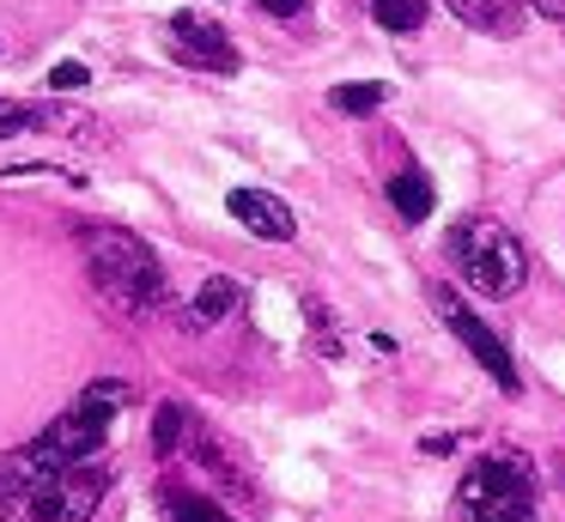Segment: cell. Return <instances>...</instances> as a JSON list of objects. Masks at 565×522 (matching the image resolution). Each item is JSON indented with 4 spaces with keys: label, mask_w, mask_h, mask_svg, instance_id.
Instances as JSON below:
<instances>
[{
    "label": "cell",
    "mask_w": 565,
    "mask_h": 522,
    "mask_svg": "<svg viewBox=\"0 0 565 522\" xmlns=\"http://www.w3.org/2000/svg\"><path fill=\"white\" fill-rule=\"evenodd\" d=\"M110 480L116 468L104 456L62 461L31 437L0 456V522H92Z\"/></svg>",
    "instance_id": "obj_1"
},
{
    "label": "cell",
    "mask_w": 565,
    "mask_h": 522,
    "mask_svg": "<svg viewBox=\"0 0 565 522\" xmlns=\"http://www.w3.org/2000/svg\"><path fill=\"white\" fill-rule=\"evenodd\" d=\"M79 249H86V274L98 286V298L110 303L128 322H152V316L171 310V279L164 262L122 225H86L79 231Z\"/></svg>",
    "instance_id": "obj_2"
},
{
    "label": "cell",
    "mask_w": 565,
    "mask_h": 522,
    "mask_svg": "<svg viewBox=\"0 0 565 522\" xmlns=\"http://www.w3.org/2000/svg\"><path fill=\"white\" fill-rule=\"evenodd\" d=\"M444 255H450L456 279H462L468 291H480V298L504 303L529 286V249L516 243L511 225H499V219H487V213L456 219L450 237H444Z\"/></svg>",
    "instance_id": "obj_3"
},
{
    "label": "cell",
    "mask_w": 565,
    "mask_h": 522,
    "mask_svg": "<svg viewBox=\"0 0 565 522\" xmlns=\"http://www.w3.org/2000/svg\"><path fill=\"white\" fill-rule=\"evenodd\" d=\"M456 510H462V522H541L529 461L516 456V449L511 456L475 461V468L462 473V486H456Z\"/></svg>",
    "instance_id": "obj_4"
},
{
    "label": "cell",
    "mask_w": 565,
    "mask_h": 522,
    "mask_svg": "<svg viewBox=\"0 0 565 522\" xmlns=\"http://www.w3.org/2000/svg\"><path fill=\"white\" fill-rule=\"evenodd\" d=\"M431 310H438V322L450 328L456 340H462L468 352H475V364L492 376V383L504 388V395H523V371H516V359H511V347H504L499 334H492L487 322H480L475 310H468L462 298H456V286H431Z\"/></svg>",
    "instance_id": "obj_5"
},
{
    "label": "cell",
    "mask_w": 565,
    "mask_h": 522,
    "mask_svg": "<svg viewBox=\"0 0 565 522\" xmlns=\"http://www.w3.org/2000/svg\"><path fill=\"white\" fill-rule=\"evenodd\" d=\"M183 456L201 468V480H207V486H220V504H256V473L244 468V456H237L213 425H201V419L189 425Z\"/></svg>",
    "instance_id": "obj_6"
},
{
    "label": "cell",
    "mask_w": 565,
    "mask_h": 522,
    "mask_svg": "<svg viewBox=\"0 0 565 522\" xmlns=\"http://www.w3.org/2000/svg\"><path fill=\"white\" fill-rule=\"evenodd\" d=\"M171 55L183 61V67H195V73H237L232 36H225L213 19H201V12H177L171 19Z\"/></svg>",
    "instance_id": "obj_7"
},
{
    "label": "cell",
    "mask_w": 565,
    "mask_h": 522,
    "mask_svg": "<svg viewBox=\"0 0 565 522\" xmlns=\"http://www.w3.org/2000/svg\"><path fill=\"white\" fill-rule=\"evenodd\" d=\"M19 134H79V140H104L98 121L79 116V109L25 104V97H0V140H19Z\"/></svg>",
    "instance_id": "obj_8"
},
{
    "label": "cell",
    "mask_w": 565,
    "mask_h": 522,
    "mask_svg": "<svg viewBox=\"0 0 565 522\" xmlns=\"http://www.w3.org/2000/svg\"><path fill=\"white\" fill-rule=\"evenodd\" d=\"M225 206H232V219L249 231V237H262V243H292L298 237L292 206H286L280 194H268V189H232Z\"/></svg>",
    "instance_id": "obj_9"
},
{
    "label": "cell",
    "mask_w": 565,
    "mask_h": 522,
    "mask_svg": "<svg viewBox=\"0 0 565 522\" xmlns=\"http://www.w3.org/2000/svg\"><path fill=\"white\" fill-rule=\"evenodd\" d=\"M237 303H244V286H237V279H225V274H213L207 286H201L195 298H189L183 328H189V334H207V328H220L225 316L237 310Z\"/></svg>",
    "instance_id": "obj_10"
},
{
    "label": "cell",
    "mask_w": 565,
    "mask_h": 522,
    "mask_svg": "<svg viewBox=\"0 0 565 522\" xmlns=\"http://www.w3.org/2000/svg\"><path fill=\"white\" fill-rule=\"evenodd\" d=\"M444 7L480 36H516L523 31V0H444Z\"/></svg>",
    "instance_id": "obj_11"
},
{
    "label": "cell",
    "mask_w": 565,
    "mask_h": 522,
    "mask_svg": "<svg viewBox=\"0 0 565 522\" xmlns=\"http://www.w3.org/2000/svg\"><path fill=\"white\" fill-rule=\"evenodd\" d=\"M390 206L407 219V225H419V219L438 206V189H431L426 170H395V177H390Z\"/></svg>",
    "instance_id": "obj_12"
},
{
    "label": "cell",
    "mask_w": 565,
    "mask_h": 522,
    "mask_svg": "<svg viewBox=\"0 0 565 522\" xmlns=\"http://www.w3.org/2000/svg\"><path fill=\"white\" fill-rule=\"evenodd\" d=\"M159 504H164V522H237L232 510L220 504V498L189 492V486H164V492H159Z\"/></svg>",
    "instance_id": "obj_13"
},
{
    "label": "cell",
    "mask_w": 565,
    "mask_h": 522,
    "mask_svg": "<svg viewBox=\"0 0 565 522\" xmlns=\"http://www.w3.org/2000/svg\"><path fill=\"white\" fill-rule=\"evenodd\" d=\"M189 425H195V413H189L183 401H159V413H152V456H159V461H177V456H183Z\"/></svg>",
    "instance_id": "obj_14"
},
{
    "label": "cell",
    "mask_w": 565,
    "mask_h": 522,
    "mask_svg": "<svg viewBox=\"0 0 565 522\" xmlns=\"http://www.w3.org/2000/svg\"><path fill=\"white\" fill-rule=\"evenodd\" d=\"M426 0H371V19L383 24L390 36H414L419 24H426Z\"/></svg>",
    "instance_id": "obj_15"
},
{
    "label": "cell",
    "mask_w": 565,
    "mask_h": 522,
    "mask_svg": "<svg viewBox=\"0 0 565 522\" xmlns=\"http://www.w3.org/2000/svg\"><path fill=\"white\" fill-rule=\"evenodd\" d=\"M383 97H390V85H377V79H365V85H334V92H329V109H341V116H371Z\"/></svg>",
    "instance_id": "obj_16"
},
{
    "label": "cell",
    "mask_w": 565,
    "mask_h": 522,
    "mask_svg": "<svg viewBox=\"0 0 565 522\" xmlns=\"http://www.w3.org/2000/svg\"><path fill=\"white\" fill-rule=\"evenodd\" d=\"M305 316H310V340L322 347V359H341V334H334L329 303H317V298H310V303H305Z\"/></svg>",
    "instance_id": "obj_17"
},
{
    "label": "cell",
    "mask_w": 565,
    "mask_h": 522,
    "mask_svg": "<svg viewBox=\"0 0 565 522\" xmlns=\"http://www.w3.org/2000/svg\"><path fill=\"white\" fill-rule=\"evenodd\" d=\"M86 79H92V73L79 67V61H55V67H50V92H79Z\"/></svg>",
    "instance_id": "obj_18"
},
{
    "label": "cell",
    "mask_w": 565,
    "mask_h": 522,
    "mask_svg": "<svg viewBox=\"0 0 565 522\" xmlns=\"http://www.w3.org/2000/svg\"><path fill=\"white\" fill-rule=\"evenodd\" d=\"M268 19H292V12H305V0H256Z\"/></svg>",
    "instance_id": "obj_19"
},
{
    "label": "cell",
    "mask_w": 565,
    "mask_h": 522,
    "mask_svg": "<svg viewBox=\"0 0 565 522\" xmlns=\"http://www.w3.org/2000/svg\"><path fill=\"white\" fill-rule=\"evenodd\" d=\"M456 449V437L450 432H438V437H426V456H450Z\"/></svg>",
    "instance_id": "obj_20"
},
{
    "label": "cell",
    "mask_w": 565,
    "mask_h": 522,
    "mask_svg": "<svg viewBox=\"0 0 565 522\" xmlns=\"http://www.w3.org/2000/svg\"><path fill=\"white\" fill-rule=\"evenodd\" d=\"M535 12H541V19H559L565 24V0H535Z\"/></svg>",
    "instance_id": "obj_21"
}]
</instances>
